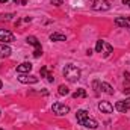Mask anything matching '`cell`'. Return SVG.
Listing matches in <instances>:
<instances>
[{
  "mask_svg": "<svg viewBox=\"0 0 130 130\" xmlns=\"http://www.w3.org/2000/svg\"><path fill=\"white\" fill-rule=\"evenodd\" d=\"M50 39H52V41H65V39H67V36H65L64 33L55 32V33H52V35H50Z\"/></svg>",
  "mask_w": 130,
  "mask_h": 130,
  "instance_id": "9a60e30c",
  "label": "cell"
},
{
  "mask_svg": "<svg viewBox=\"0 0 130 130\" xmlns=\"http://www.w3.org/2000/svg\"><path fill=\"white\" fill-rule=\"evenodd\" d=\"M76 118H77V123L80 124V126H83V127H86V129H97L98 124L97 121L94 120V118H91L89 117V113L86 112V110H77V113H76Z\"/></svg>",
  "mask_w": 130,
  "mask_h": 130,
  "instance_id": "6da1fadb",
  "label": "cell"
},
{
  "mask_svg": "<svg viewBox=\"0 0 130 130\" xmlns=\"http://www.w3.org/2000/svg\"><path fill=\"white\" fill-rule=\"evenodd\" d=\"M18 80L21 82V83H36L38 82V77L36 76H29V74H20L18 76Z\"/></svg>",
  "mask_w": 130,
  "mask_h": 130,
  "instance_id": "9c48e42d",
  "label": "cell"
},
{
  "mask_svg": "<svg viewBox=\"0 0 130 130\" xmlns=\"http://www.w3.org/2000/svg\"><path fill=\"white\" fill-rule=\"evenodd\" d=\"M45 77H47V80H48L50 83L55 80V77H53V74H52V73H47V76H45Z\"/></svg>",
  "mask_w": 130,
  "mask_h": 130,
  "instance_id": "d6986e66",
  "label": "cell"
},
{
  "mask_svg": "<svg viewBox=\"0 0 130 130\" xmlns=\"http://www.w3.org/2000/svg\"><path fill=\"white\" fill-rule=\"evenodd\" d=\"M103 42H104V41H101V39L97 41V44H95V52H97V53L101 52V48H103Z\"/></svg>",
  "mask_w": 130,
  "mask_h": 130,
  "instance_id": "ac0fdd59",
  "label": "cell"
},
{
  "mask_svg": "<svg viewBox=\"0 0 130 130\" xmlns=\"http://www.w3.org/2000/svg\"><path fill=\"white\" fill-rule=\"evenodd\" d=\"M123 3H124V5H127V6L130 8V0H123Z\"/></svg>",
  "mask_w": 130,
  "mask_h": 130,
  "instance_id": "7402d4cb",
  "label": "cell"
},
{
  "mask_svg": "<svg viewBox=\"0 0 130 130\" xmlns=\"http://www.w3.org/2000/svg\"><path fill=\"white\" fill-rule=\"evenodd\" d=\"M64 76H65V79L70 80V82H77L80 79V70L77 67L70 64L64 68Z\"/></svg>",
  "mask_w": 130,
  "mask_h": 130,
  "instance_id": "7a4b0ae2",
  "label": "cell"
},
{
  "mask_svg": "<svg viewBox=\"0 0 130 130\" xmlns=\"http://www.w3.org/2000/svg\"><path fill=\"white\" fill-rule=\"evenodd\" d=\"M27 44H30V45H33L35 47V52H33V56L35 58H39L41 55H42V47H41V42L35 38V36H27Z\"/></svg>",
  "mask_w": 130,
  "mask_h": 130,
  "instance_id": "3957f363",
  "label": "cell"
},
{
  "mask_svg": "<svg viewBox=\"0 0 130 130\" xmlns=\"http://www.w3.org/2000/svg\"><path fill=\"white\" fill-rule=\"evenodd\" d=\"M52 110H53V113L62 117V115H67V113L70 112V107H68L67 104H62V103H55V104L52 106Z\"/></svg>",
  "mask_w": 130,
  "mask_h": 130,
  "instance_id": "277c9868",
  "label": "cell"
},
{
  "mask_svg": "<svg viewBox=\"0 0 130 130\" xmlns=\"http://www.w3.org/2000/svg\"><path fill=\"white\" fill-rule=\"evenodd\" d=\"M100 53H103V58H109L110 53H112V45L107 44V42H103V48H101Z\"/></svg>",
  "mask_w": 130,
  "mask_h": 130,
  "instance_id": "7c38bea8",
  "label": "cell"
},
{
  "mask_svg": "<svg viewBox=\"0 0 130 130\" xmlns=\"http://www.w3.org/2000/svg\"><path fill=\"white\" fill-rule=\"evenodd\" d=\"M73 97H74V98H85V97H86V91H85L83 88H79V89L73 94Z\"/></svg>",
  "mask_w": 130,
  "mask_h": 130,
  "instance_id": "2e32d148",
  "label": "cell"
},
{
  "mask_svg": "<svg viewBox=\"0 0 130 130\" xmlns=\"http://www.w3.org/2000/svg\"><path fill=\"white\" fill-rule=\"evenodd\" d=\"M0 89H2V80H0Z\"/></svg>",
  "mask_w": 130,
  "mask_h": 130,
  "instance_id": "d4e9b609",
  "label": "cell"
},
{
  "mask_svg": "<svg viewBox=\"0 0 130 130\" xmlns=\"http://www.w3.org/2000/svg\"><path fill=\"white\" fill-rule=\"evenodd\" d=\"M58 94H59V95H68V94H70V89H68V86L61 85V86L58 88Z\"/></svg>",
  "mask_w": 130,
  "mask_h": 130,
  "instance_id": "e0dca14e",
  "label": "cell"
},
{
  "mask_svg": "<svg viewBox=\"0 0 130 130\" xmlns=\"http://www.w3.org/2000/svg\"><path fill=\"white\" fill-rule=\"evenodd\" d=\"M30 70H32V64L30 62H23V64H20L17 67V73H20V74H26Z\"/></svg>",
  "mask_w": 130,
  "mask_h": 130,
  "instance_id": "8fae6325",
  "label": "cell"
},
{
  "mask_svg": "<svg viewBox=\"0 0 130 130\" xmlns=\"http://www.w3.org/2000/svg\"><path fill=\"white\" fill-rule=\"evenodd\" d=\"M15 38H14V35L12 32H9V30H6V29H0V41L5 44V42H12Z\"/></svg>",
  "mask_w": 130,
  "mask_h": 130,
  "instance_id": "52a82bcc",
  "label": "cell"
},
{
  "mask_svg": "<svg viewBox=\"0 0 130 130\" xmlns=\"http://www.w3.org/2000/svg\"><path fill=\"white\" fill-rule=\"evenodd\" d=\"M92 9L94 11H109L110 9V5H109L107 0H94Z\"/></svg>",
  "mask_w": 130,
  "mask_h": 130,
  "instance_id": "5b68a950",
  "label": "cell"
},
{
  "mask_svg": "<svg viewBox=\"0 0 130 130\" xmlns=\"http://www.w3.org/2000/svg\"><path fill=\"white\" fill-rule=\"evenodd\" d=\"M50 2H52V3H53V5H55V6H61V5H62V2H64V0H50Z\"/></svg>",
  "mask_w": 130,
  "mask_h": 130,
  "instance_id": "ffe728a7",
  "label": "cell"
},
{
  "mask_svg": "<svg viewBox=\"0 0 130 130\" xmlns=\"http://www.w3.org/2000/svg\"><path fill=\"white\" fill-rule=\"evenodd\" d=\"M100 89H101L103 92L109 94V95H112V94H113V88H112L109 83H106V82H100Z\"/></svg>",
  "mask_w": 130,
  "mask_h": 130,
  "instance_id": "4fadbf2b",
  "label": "cell"
},
{
  "mask_svg": "<svg viewBox=\"0 0 130 130\" xmlns=\"http://www.w3.org/2000/svg\"><path fill=\"white\" fill-rule=\"evenodd\" d=\"M0 130H3V129H0Z\"/></svg>",
  "mask_w": 130,
  "mask_h": 130,
  "instance_id": "484cf974",
  "label": "cell"
},
{
  "mask_svg": "<svg viewBox=\"0 0 130 130\" xmlns=\"http://www.w3.org/2000/svg\"><path fill=\"white\" fill-rule=\"evenodd\" d=\"M98 109L101 110V113H112L113 112V106L109 101H100L98 103Z\"/></svg>",
  "mask_w": 130,
  "mask_h": 130,
  "instance_id": "ba28073f",
  "label": "cell"
},
{
  "mask_svg": "<svg viewBox=\"0 0 130 130\" xmlns=\"http://www.w3.org/2000/svg\"><path fill=\"white\" fill-rule=\"evenodd\" d=\"M124 94H130V88H126L124 89Z\"/></svg>",
  "mask_w": 130,
  "mask_h": 130,
  "instance_id": "603a6c76",
  "label": "cell"
},
{
  "mask_svg": "<svg viewBox=\"0 0 130 130\" xmlns=\"http://www.w3.org/2000/svg\"><path fill=\"white\" fill-rule=\"evenodd\" d=\"M115 109H117L118 112H121V113L127 112V110L130 109V97L126 98V100H120V101H117V104H115Z\"/></svg>",
  "mask_w": 130,
  "mask_h": 130,
  "instance_id": "8992f818",
  "label": "cell"
},
{
  "mask_svg": "<svg viewBox=\"0 0 130 130\" xmlns=\"http://www.w3.org/2000/svg\"><path fill=\"white\" fill-rule=\"evenodd\" d=\"M11 47L9 45H6V44H0V58H6V56H9L11 55Z\"/></svg>",
  "mask_w": 130,
  "mask_h": 130,
  "instance_id": "5bb4252c",
  "label": "cell"
},
{
  "mask_svg": "<svg viewBox=\"0 0 130 130\" xmlns=\"http://www.w3.org/2000/svg\"><path fill=\"white\" fill-rule=\"evenodd\" d=\"M115 24L118 27H127V29H130V18H127V17H117L115 18Z\"/></svg>",
  "mask_w": 130,
  "mask_h": 130,
  "instance_id": "30bf717a",
  "label": "cell"
},
{
  "mask_svg": "<svg viewBox=\"0 0 130 130\" xmlns=\"http://www.w3.org/2000/svg\"><path fill=\"white\" fill-rule=\"evenodd\" d=\"M6 2H8V0H0V3H6Z\"/></svg>",
  "mask_w": 130,
  "mask_h": 130,
  "instance_id": "cb8c5ba5",
  "label": "cell"
},
{
  "mask_svg": "<svg viewBox=\"0 0 130 130\" xmlns=\"http://www.w3.org/2000/svg\"><path fill=\"white\" fill-rule=\"evenodd\" d=\"M41 76H42V77L47 76V68H45V67H41Z\"/></svg>",
  "mask_w": 130,
  "mask_h": 130,
  "instance_id": "44dd1931",
  "label": "cell"
}]
</instances>
